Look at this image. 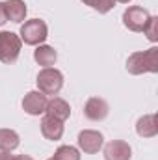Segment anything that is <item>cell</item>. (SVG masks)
Returning <instances> with one entry per match:
<instances>
[{
    "label": "cell",
    "instance_id": "20",
    "mask_svg": "<svg viewBox=\"0 0 158 160\" xmlns=\"http://www.w3.org/2000/svg\"><path fill=\"white\" fill-rule=\"evenodd\" d=\"M13 157L9 155V151H0V160H11Z\"/></svg>",
    "mask_w": 158,
    "mask_h": 160
},
{
    "label": "cell",
    "instance_id": "10",
    "mask_svg": "<svg viewBox=\"0 0 158 160\" xmlns=\"http://www.w3.org/2000/svg\"><path fill=\"white\" fill-rule=\"evenodd\" d=\"M41 132L47 140H60L62 134H63V121L56 119V118H50V116H45L41 121Z\"/></svg>",
    "mask_w": 158,
    "mask_h": 160
},
{
    "label": "cell",
    "instance_id": "14",
    "mask_svg": "<svg viewBox=\"0 0 158 160\" xmlns=\"http://www.w3.org/2000/svg\"><path fill=\"white\" fill-rule=\"evenodd\" d=\"M34 58H36V62H37L39 65H43V67H50V65L56 63L58 54H56V50H54L52 47L43 45V47H37V48H36Z\"/></svg>",
    "mask_w": 158,
    "mask_h": 160
},
{
    "label": "cell",
    "instance_id": "5",
    "mask_svg": "<svg viewBox=\"0 0 158 160\" xmlns=\"http://www.w3.org/2000/svg\"><path fill=\"white\" fill-rule=\"evenodd\" d=\"M151 15L147 9H143L141 6H130L125 13H123V22L128 30L132 32H143V28L147 26Z\"/></svg>",
    "mask_w": 158,
    "mask_h": 160
},
{
    "label": "cell",
    "instance_id": "21",
    "mask_svg": "<svg viewBox=\"0 0 158 160\" xmlns=\"http://www.w3.org/2000/svg\"><path fill=\"white\" fill-rule=\"evenodd\" d=\"M11 160H32L30 157H24V155H19V157H13Z\"/></svg>",
    "mask_w": 158,
    "mask_h": 160
},
{
    "label": "cell",
    "instance_id": "13",
    "mask_svg": "<svg viewBox=\"0 0 158 160\" xmlns=\"http://www.w3.org/2000/svg\"><path fill=\"white\" fill-rule=\"evenodd\" d=\"M4 9H6V17L11 22H21L26 17V4L22 0H7L4 2Z\"/></svg>",
    "mask_w": 158,
    "mask_h": 160
},
{
    "label": "cell",
    "instance_id": "11",
    "mask_svg": "<svg viewBox=\"0 0 158 160\" xmlns=\"http://www.w3.org/2000/svg\"><path fill=\"white\" fill-rule=\"evenodd\" d=\"M45 112H47V116H50V118H56V119H60V121H65L69 116H71V106H69L63 99L54 97L52 101H48Z\"/></svg>",
    "mask_w": 158,
    "mask_h": 160
},
{
    "label": "cell",
    "instance_id": "15",
    "mask_svg": "<svg viewBox=\"0 0 158 160\" xmlns=\"http://www.w3.org/2000/svg\"><path fill=\"white\" fill-rule=\"evenodd\" d=\"M19 147V134L9 128L0 130V151H13Z\"/></svg>",
    "mask_w": 158,
    "mask_h": 160
},
{
    "label": "cell",
    "instance_id": "16",
    "mask_svg": "<svg viewBox=\"0 0 158 160\" xmlns=\"http://www.w3.org/2000/svg\"><path fill=\"white\" fill-rule=\"evenodd\" d=\"M52 160H80V155L75 147H71V145H62V147L54 153Z\"/></svg>",
    "mask_w": 158,
    "mask_h": 160
},
{
    "label": "cell",
    "instance_id": "23",
    "mask_svg": "<svg viewBox=\"0 0 158 160\" xmlns=\"http://www.w3.org/2000/svg\"><path fill=\"white\" fill-rule=\"evenodd\" d=\"M48 160H52V158H48Z\"/></svg>",
    "mask_w": 158,
    "mask_h": 160
},
{
    "label": "cell",
    "instance_id": "17",
    "mask_svg": "<svg viewBox=\"0 0 158 160\" xmlns=\"http://www.w3.org/2000/svg\"><path fill=\"white\" fill-rule=\"evenodd\" d=\"M84 4H87L89 8L97 9L99 13H108L114 8V0H82Z\"/></svg>",
    "mask_w": 158,
    "mask_h": 160
},
{
    "label": "cell",
    "instance_id": "2",
    "mask_svg": "<svg viewBox=\"0 0 158 160\" xmlns=\"http://www.w3.org/2000/svg\"><path fill=\"white\" fill-rule=\"evenodd\" d=\"M22 41L13 32H0V62L13 63L21 54Z\"/></svg>",
    "mask_w": 158,
    "mask_h": 160
},
{
    "label": "cell",
    "instance_id": "1",
    "mask_svg": "<svg viewBox=\"0 0 158 160\" xmlns=\"http://www.w3.org/2000/svg\"><path fill=\"white\" fill-rule=\"evenodd\" d=\"M126 69L130 75L158 73V48L151 47L143 52H134L126 62Z\"/></svg>",
    "mask_w": 158,
    "mask_h": 160
},
{
    "label": "cell",
    "instance_id": "3",
    "mask_svg": "<svg viewBox=\"0 0 158 160\" xmlns=\"http://www.w3.org/2000/svg\"><path fill=\"white\" fill-rule=\"evenodd\" d=\"M63 86V75L58 69L45 67L37 75V88L45 95H58Z\"/></svg>",
    "mask_w": 158,
    "mask_h": 160
},
{
    "label": "cell",
    "instance_id": "22",
    "mask_svg": "<svg viewBox=\"0 0 158 160\" xmlns=\"http://www.w3.org/2000/svg\"><path fill=\"white\" fill-rule=\"evenodd\" d=\"M114 2H123V4H126V2H130V0H114Z\"/></svg>",
    "mask_w": 158,
    "mask_h": 160
},
{
    "label": "cell",
    "instance_id": "19",
    "mask_svg": "<svg viewBox=\"0 0 158 160\" xmlns=\"http://www.w3.org/2000/svg\"><path fill=\"white\" fill-rule=\"evenodd\" d=\"M7 21V17H6V9H4V2H0V26L4 24Z\"/></svg>",
    "mask_w": 158,
    "mask_h": 160
},
{
    "label": "cell",
    "instance_id": "12",
    "mask_svg": "<svg viewBox=\"0 0 158 160\" xmlns=\"http://www.w3.org/2000/svg\"><path fill=\"white\" fill-rule=\"evenodd\" d=\"M136 130L141 138H155L158 134V121L155 114H149V116H143L138 119L136 125Z\"/></svg>",
    "mask_w": 158,
    "mask_h": 160
},
{
    "label": "cell",
    "instance_id": "18",
    "mask_svg": "<svg viewBox=\"0 0 158 160\" xmlns=\"http://www.w3.org/2000/svg\"><path fill=\"white\" fill-rule=\"evenodd\" d=\"M143 32H145V36H147L149 41H153V43L158 41V17H151L149 19V22L143 28Z\"/></svg>",
    "mask_w": 158,
    "mask_h": 160
},
{
    "label": "cell",
    "instance_id": "9",
    "mask_svg": "<svg viewBox=\"0 0 158 160\" xmlns=\"http://www.w3.org/2000/svg\"><path fill=\"white\" fill-rule=\"evenodd\" d=\"M84 114L86 118L91 121H102L108 116V104L104 99H99V97H91L86 106H84Z\"/></svg>",
    "mask_w": 158,
    "mask_h": 160
},
{
    "label": "cell",
    "instance_id": "7",
    "mask_svg": "<svg viewBox=\"0 0 158 160\" xmlns=\"http://www.w3.org/2000/svg\"><path fill=\"white\" fill-rule=\"evenodd\" d=\"M102 143H104V138L97 130H82L78 134V145L84 153L93 155L102 147Z\"/></svg>",
    "mask_w": 158,
    "mask_h": 160
},
{
    "label": "cell",
    "instance_id": "8",
    "mask_svg": "<svg viewBox=\"0 0 158 160\" xmlns=\"http://www.w3.org/2000/svg\"><path fill=\"white\" fill-rule=\"evenodd\" d=\"M132 149L126 142L114 140L104 147V158L106 160H130Z\"/></svg>",
    "mask_w": 158,
    "mask_h": 160
},
{
    "label": "cell",
    "instance_id": "4",
    "mask_svg": "<svg viewBox=\"0 0 158 160\" xmlns=\"http://www.w3.org/2000/svg\"><path fill=\"white\" fill-rule=\"evenodd\" d=\"M47 34H48V28H47L45 21H41V19L26 21L21 26V38L26 45H39L47 39Z\"/></svg>",
    "mask_w": 158,
    "mask_h": 160
},
{
    "label": "cell",
    "instance_id": "6",
    "mask_svg": "<svg viewBox=\"0 0 158 160\" xmlns=\"http://www.w3.org/2000/svg\"><path fill=\"white\" fill-rule=\"evenodd\" d=\"M47 104H48L47 95L41 93V91H30L22 99V108L30 116H39V114H43L47 110Z\"/></svg>",
    "mask_w": 158,
    "mask_h": 160
}]
</instances>
